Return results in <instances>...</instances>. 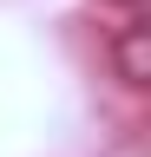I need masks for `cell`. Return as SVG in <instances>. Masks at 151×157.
<instances>
[{
	"mask_svg": "<svg viewBox=\"0 0 151 157\" xmlns=\"http://www.w3.org/2000/svg\"><path fill=\"white\" fill-rule=\"evenodd\" d=\"M112 72H118V85L131 92H151V20L131 13L118 33H112Z\"/></svg>",
	"mask_w": 151,
	"mask_h": 157,
	"instance_id": "1",
	"label": "cell"
},
{
	"mask_svg": "<svg viewBox=\"0 0 151 157\" xmlns=\"http://www.w3.org/2000/svg\"><path fill=\"white\" fill-rule=\"evenodd\" d=\"M112 7H145V0H112Z\"/></svg>",
	"mask_w": 151,
	"mask_h": 157,
	"instance_id": "2",
	"label": "cell"
}]
</instances>
